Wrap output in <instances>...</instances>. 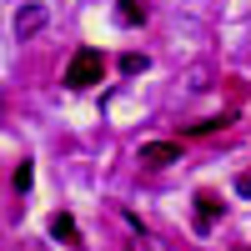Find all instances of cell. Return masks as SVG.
Returning a JSON list of instances; mask_svg holds the SVG:
<instances>
[{"label": "cell", "mask_w": 251, "mask_h": 251, "mask_svg": "<svg viewBox=\"0 0 251 251\" xmlns=\"http://www.w3.org/2000/svg\"><path fill=\"white\" fill-rule=\"evenodd\" d=\"M50 236H55V241H66V246H80V231H75V216L55 211V216H50Z\"/></svg>", "instance_id": "obj_5"}, {"label": "cell", "mask_w": 251, "mask_h": 251, "mask_svg": "<svg viewBox=\"0 0 251 251\" xmlns=\"http://www.w3.org/2000/svg\"><path fill=\"white\" fill-rule=\"evenodd\" d=\"M221 211H226V201L216 191H196V231H211L221 221Z\"/></svg>", "instance_id": "obj_2"}, {"label": "cell", "mask_w": 251, "mask_h": 251, "mask_svg": "<svg viewBox=\"0 0 251 251\" xmlns=\"http://www.w3.org/2000/svg\"><path fill=\"white\" fill-rule=\"evenodd\" d=\"M116 20H121V25H141V20H146V5H141V0H121V5H116Z\"/></svg>", "instance_id": "obj_6"}, {"label": "cell", "mask_w": 251, "mask_h": 251, "mask_svg": "<svg viewBox=\"0 0 251 251\" xmlns=\"http://www.w3.org/2000/svg\"><path fill=\"white\" fill-rule=\"evenodd\" d=\"M100 75H106V55H100L96 46H80V50L71 55V66H66V86L86 91V86H96Z\"/></svg>", "instance_id": "obj_1"}, {"label": "cell", "mask_w": 251, "mask_h": 251, "mask_svg": "<svg viewBox=\"0 0 251 251\" xmlns=\"http://www.w3.org/2000/svg\"><path fill=\"white\" fill-rule=\"evenodd\" d=\"M30 181H35V166L20 161V166H15V191H30Z\"/></svg>", "instance_id": "obj_8"}, {"label": "cell", "mask_w": 251, "mask_h": 251, "mask_svg": "<svg viewBox=\"0 0 251 251\" xmlns=\"http://www.w3.org/2000/svg\"><path fill=\"white\" fill-rule=\"evenodd\" d=\"M40 25H46V5H25V10H15V35H20V40H30Z\"/></svg>", "instance_id": "obj_4"}, {"label": "cell", "mask_w": 251, "mask_h": 251, "mask_svg": "<svg viewBox=\"0 0 251 251\" xmlns=\"http://www.w3.org/2000/svg\"><path fill=\"white\" fill-rule=\"evenodd\" d=\"M221 126H231V116H206V121H191V126H186V136H211V131H221Z\"/></svg>", "instance_id": "obj_7"}, {"label": "cell", "mask_w": 251, "mask_h": 251, "mask_svg": "<svg viewBox=\"0 0 251 251\" xmlns=\"http://www.w3.org/2000/svg\"><path fill=\"white\" fill-rule=\"evenodd\" d=\"M236 191H241V196H251V171H246V176H236Z\"/></svg>", "instance_id": "obj_10"}, {"label": "cell", "mask_w": 251, "mask_h": 251, "mask_svg": "<svg viewBox=\"0 0 251 251\" xmlns=\"http://www.w3.org/2000/svg\"><path fill=\"white\" fill-rule=\"evenodd\" d=\"M121 71H126V75H136V71H146V55H136V50H131V55L121 60Z\"/></svg>", "instance_id": "obj_9"}, {"label": "cell", "mask_w": 251, "mask_h": 251, "mask_svg": "<svg viewBox=\"0 0 251 251\" xmlns=\"http://www.w3.org/2000/svg\"><path fill=\"white\" fill-rule=\"evenodd\" d=\"M141 161L146 166H171V161H181V146L176 141H146L141 146Z\"/></svg>", "instance_id": "obj_3"}]
</instances>
